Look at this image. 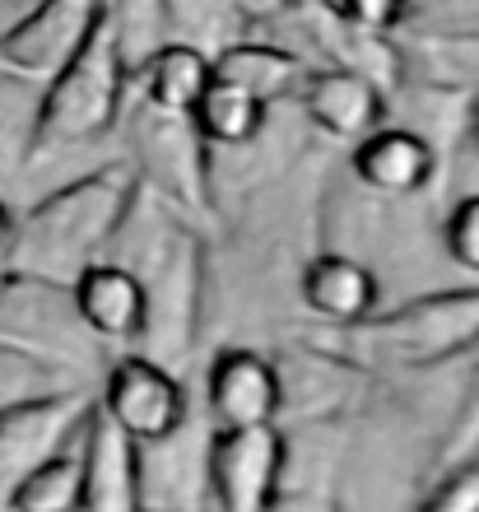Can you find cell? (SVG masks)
Returning <instances> with one entry per match:
<instances>
[{
	"label": "cell",
	"instance_id": "obj_1",
	"mask_svg": "<svg viewBox=\"0 0 479 512\" xmlns=\"http://www.w3.org/2000/svg\"><path fill=\"white\" fill-rule=\"evenodd\" d=\"M173 210L177 205H168L140 182L131 210H126L117 238L107 243L103 256V261H121V266H131L140 275L149 303V359H159L168 368L182 364L191 345H196L200 294H205V243Z\"/></svg>",
	"mask_w": 479,
	"mask_h": 512
},
{
	"label": "cell",
	"instance_id": "obj_2",
	"mask_svg": "<svg viewBox=\"0 0 479 512\" xmlns=\"http://www.w3.org/2000/svg\"><path fill=\"white\" fill-rule=\"evenodd\" d=\"M135 191L140 177L131 163H103L94 173L47 191L24 215H14V229L0 247V266L70 284L84 266L107 256V243L117 238Z\"/></svg>",
	"mask_w": 479,
	"mask_h": 512
},
{
	"label": "cell",
	"instance_id": "obj_3",
	"mask_svg": "<svg viewBox=\"0 0 479 512\" xmlns=\"http://www.w3.org/2000/svg\"><path fill=\"white\" fill-rule=\"evenodd\" d=\"M126 89H131V70L121 61L112 14H107L103 0L84 42L70 52V61L56 70L52 80H42V94L33 98L24 168L28 163L61 159V154H75V149L103 140L121 122Z\"/></svg>",
	"mask_w": 479,
	"mask_h": 512
},
{
	"label": "cell",
	"instance_id": "obj_4",
	"mask_svg": "<svg viewBox=\"0 0 479 512\" xmlns=\"http://www.w3.org/2000/svg\"><path fill=\"white\" fill-rule=\"evenodd\" d=\"M363 331L405 364H442L479 340V289H447V294L410 298L405 308L373 312Z\"/></svg>",
	"mask_w": 479,
	"mask_h": 512
},
{
	"label": "cell",
	"instance_id": "obj_5",
	"mask_svg": "<svg viewBox=\"0 0 479 512\" xmlns=\"http://www.w3.org/2000/svg\"><path fill=\"white\" fill-rule=\"evenodd\" d=\"M98 415L126 438V443H159L173 429L187 424V387L168 364L149 359V354H126L107 368L103 396H98Z\"/></svg>",
	"mask_w": 479,
	"mask_h": 512
},
{
	"label": "cell",
	"instance_id": "obj_6",
	"mask_svg": "<svg viewBox=\"0 0 479 512\" xmlns=\"http://www.w3.org/2000/svg\"><path fill=\"white\" fill-rule=\"evenodd\" d=\"M80 336H89V331L75 317L70 284L0 266V340H14L24 350H38L47 359H56V364L75 368L84 350Z\"/></svg>",
	"mask_w": 479,
	"mask_h": 512
},
{
	"label": "cell",
	"instance_id": "obj_7",
	"mask_svg": "<svg viewBox=\"0 0 479 512\" xmlns=\"http://www.w3.org/2000/svg\"><path fill=\"white\" fill-rule=\"evenodd\" d=\"M89 415H94V391L84 382L66 391H47V396L0 405V508L10 499V489L38 461L61 452L89 424Z\"/></svg>",
	"mask_w": 479,
	"mask_h": 512
},
{
	"label": "cell",
	"instance_id": "obj_8",
	"mask_svg": "<svg viewBox=\"0 0 479 512\" xmlns=\"http://www.w3.org/2000/svg\"><path fill=\"white\" fill-rule=\"evenodd\" d=\"M131 145H135V163H131L135 177L154 196H163L177 210H200L205 205L210 149L200 145V135L191 131L187 117H163V112L140 103L131 126Z\"/></svg>",
	"mask_w": 479,
	"mask_h": 512
},
{
	"label": "cell",
	"instance_id": "obj_9",
	"mask_svg": "<svg viewBox=\"0 0 479 512\" xmlns=\"http://www.w3.org/2000/svg\"><path fill=\"white\" fill-rule=\"evenodd\" d=\"M210 424L187 415L159 443L135 447V485H140V512H200L210 494Z\"/></svg>",
	"mask_w": 479,
	"mask_h": 512
},
{
	"label": "cell",
	"instance_id": "obj_10",
	"mask_svg": "<svg viewBox=\"0 0 479 512\" xmlns=\"http://www.w3.org/2000/svg\"><path fill=\"white\" fill-rule=\"evenodd\" d=\"M103 0H33L0 33V75L14 80H52L84 42Z\"/></svg>",
	"mask_w": 479,
	"mask_h": 512
},
{
	"label": "cell",
	"instance_id": "obj_11",
	"mask_svg": "<svg viewBox=\"0 0 479 512\" xmlns=\"http://www.w3.org/2000/svg\"><path fill=\"white\" fill-rule=\"evenodd\" d=\"M284 410V373L266 354L228 345L214 354L205 378V415L210 429H270Z\"/></svg>",
	"mask_w": 479,
	"mask_h": 512
},
{
	"label": "cell",
	"instance_id": "obj_12",
	"mask_svg": "<svg viewBox=\"0 0 479 512\" xmlns=\"http://www.w3.org/2000/svg\"><path fill=\"white\" fill-rule=\"evenodd\" d=\"M280 485V424L210 433V499L219 512H266Z\"/></svg>",
	"mask_w": 479,
	"mask_h": 512
},
{
	"label": "cell",
	"instance_id": "obj_13",
	"mask_svg": "<svg viewBox=\"0 0 479 512\" xmlns=\"http://www.w3.org/2000/svg\"><path fill=\"white\" fill-rule=\"evenodd\" d=\"M70 303H75L80 326L98 345H135V340H145V322H149L145 284L121 261L84 266L70 280Z\"/></svg>",
	"mask_w": 479,
	"mask_h": 512
},
{
	"label": "cell",
	"instance_id": "obj_14",
	"mask_svg": "<svg viewBox=\"0 0 479 512\" xmlns=\"http://www.w3.org/2000/svg\"><path fill=\"white\" fill-rule=\"evenodd\" d=\"M298 98H303V112L312 117V126L326 131L331 140H345V145H359L363 135L386 126V94L359 66L307 70Z\"/></svg>",
	"mask_w": 479,
	"mask_h": 512
},
{
	"label": "cell",
	"instance_id": "obj_15",
	"mask_svg": "<svg viewBox=\"0 0 479 512\" xmlns=\"http://www.w3.org/2000/svg\"><path fill=\"white\" fill-rule=\"evenodd\" d=\"M438 159L414 126H377L354 145V177L377 196H419L438 177Z\"/></svg>",
	"mask_w": 479,
	"mask_h": 512
},
{
	"label": "cell",
	"instance_id": "obj_16",
	"mask_svg": "<svg viewBox=\"0 0 479 512\" xmlns=\"http://www.w3.org/2000/svg\"><path fill=\"white\" fill-rule=\"evenodd\" d=\"M303 303L312 317L331 326H363L377 312V275L363 266L359 256L345 252H321L312 266L303 270Z\"/></svg>",
	"mask_w": 479,
	"mask_h": 512
},
{
	"label": "cell",
	"instance_id": "obj_17",
	"mask_svg": "<svg viewBox=\"0 0 479 512\" xmlns=\"http://www.w3.org/2000/svg\"><path fill=\"white\" fill-rule=\"evenodd\" d=\"M210 70H214V80H224V84H233V89H242V94L261 98L266 108L289 94H298L307 80L303 56L280 47V42H261V38L224 42V47L210 56Z\"/></svg>",
	"mask_w": 479,
	"mask_h": 512
},
{
	"label": "cell",
	"instance_id": "obj_18",
	"mask_svg": "<svg viewBox=\"0 0 479 512\" xmlns=\"http://www.w3.org/2000/svg\"><path fill=\"white\" fill-rule=\"evenodd\" d=\"M80 512H140L135 443H126L103 415L84 424V508Z\"/></svg>",
	"mask_w": 479,
	"mask_h": 512
},
{
	"label": "cell",
	"instance_id": "obj_19",
	"mask_svg": "<svg viewBox=\"0 0 479 512\" xmlns=\"http://www.w3.org/2000/svg\"><path fill=\"white\" fill-rule=\"evenodd\" d=\"M210 80V52L191 47V42H163L159 52L131 75V84H140V103L163 112V117H191V108L210 89Z\"/></svg>",
	"mask_w": 479,
	"mask_h": 512
},
{
	"label": "cell",
	"instance_id": "obj_20",
	"mask_svg": "<svg viewBox=\"0 0 479 512\" xmlns=\"http://www.w3.org/2000/svg\"><path fill=\"white\" fill-rule=\"evenodd\" d=\"M84 508V429L61 452L38 461L10 489L0 512H80Z\"/></svg>",
	"mask_w": 479,
	"mask_h": 512
},
{
	"label": "cell",
	"instance_id": "obj_21",
	"mask_svg": "<svg viewBox=\"0 0 479 512\" xmlns=\"http://www.w3.org/2000/svg\"><path fill=\"white\" fill-rule=\"evenodd\" d=\"M266 103L252 94H242L224 80H210V89L200 94V103L191 108V131L200 135L205 149H247L256 135L266 131Z\"/></svg>",
	"mask_w": 479,
	"mask_h": 512
},
{
	"label": "cell",
	"instance_id": "obj_22",
	"mask_svg": "<svg viewBox=\"0 0 479 512\" xmlns=\"http://www.w3.org/2000/svg\"><path fill=\"white\" fill-rule=\"evenodd\" d=\"M80 387L75 382V368L56 364L38 350H24L14 340H0V405L28 401V396H47V391H66Z\"/></svg>",
	"mask_w": 479,
	"mask_h": 512
},
{
	"label": "cell",
	"instance_id": "obj_23",
	"mask_svg": "<svg viewBox=\"0 0 479 512\" xmlns=\"http://www.w3.org/2000/svg\"><path fill=\"white\" fill-rule=\"evenodd\" d=\"M107 14H112V33H117L121 61L131 75L163 42H173L168 38V0H107Z\"/></svg>",
	"mask_w": 479,
	"mask_h": 512
},
{
	"label": "cell",
	"instance_id": "obj_24",
	"mask_svg": "<svg viewBox=\"0 0 479 512\" xmlns=\"http://www.w3.org/2000/svg\"><path fill=\"white\" fill-rule=\"evenodd\" d=\"M405 24L419 38L479 42V0H419V5L405 10Z\"/></svg>",
	"mask_w": 479,
	"mask_h": 512
},
{
	"label": "cell",
	"instance_id": "obj_25",
	"mask_svg": "<svg viewBox=\"0 0 479 512\" xmlns=\"http://www.w3.org/2000/svg\"><path fill=\"white\" fill-rule=\"evenodd\" d=\"M442 243L456 266H466L470 275H479V196L452 205V215L442 224Z\"/></svg>",
	"mask_w": 479,
	"mask_h": 512
},
{
	"label": "cell",
	"instance_id": "obj_26",
	"mask_svg": "<svg viewBox=\"0 0 479 512\" xmlns=\"http://www.w3.org/2000/svg\"><path fill=\"white\" fill-rule=\"evenodd\" d=\"M424 512H479V461H461L452 471H442Z\"/></svg>",
	"mask_w": 479,
	"mask_h": 512
},
{
	"label": "cell",
	"instance_id": "obj_27",
	"mask_svg": "<svg viewBox=\"0 0 479 512\" xmlns=\"http://www.w3.org/2000/svg\"><path fill=\"white\" fill-rule=\"evenodd\" d=\"M335 10L345 14V24L354 33H391V28L405 24V10H410V0H335Z\"/></svg>",
	"mask_w": 479,
	"mask_h": 512
},
{
	"label": "cell",
	"instance_id": "obj_28",
	"mask_svg": "<svg viewBox=\"0 0 479 512\" xmlns=\"http://www.w3.org/2000/svg\"><path fill=\"white\" fill-rule=\"evenodd\" d=\"M266 512H335L326 489H275Z\"/></svg>",
	"mask_w": 479,
	"mask_h": 512
},
{
	"label": "cell",
	"instance_id": "obj_29",
	"mask_svg": "<svg viewBox=\"0 0 479 512\" xmlns=\"http://www.w3.org/2000/svg\"><path fill=\"white\" fill-rule=\"evenodd\" d=\"M28 5H33V0H0V33H5V28H10L14 19L28 10Z\"/></svg>",
	"mask_w": 479,
	"mask_h": 512
},
{
	"label": "cell",
	"instance_id": "obj_30",
	"mask_svg": "<svg viewBox=\"0 0 479 512\" xmlns=\"http://www.w3.org/2000/svg\"><path fill=\"white\" fill-rule=\"evenodd\" d=\"M10 229H14V210H10V201H5V191H0V247H5Z\"/></svg>",
	"mask_w": 479,
	"mask_h": 512
},
{
	"label": "cell",
	"instance_id": "obj_31",
	"mask_svg": "<svg viewBox=\"0 0 479 512\" xmlns=\"http://www.w3.org/2000/svg\"><path fill=\"white\" fill-rule=\"evenodd\" d=\"M466 140H470V149H475V159H479V103L470 108V126H466Z\"/></svg>",
	"mask_w": 479,
	"mask_h": 512
},
{
	"label": "cell",
	"instance_id": "obj_32",
	"mask_svg": "<svg viewBox=\"0 0 479 512\" xmlns=\"http://www.w3.org/2000/svg\"><path fill=\"white\" fill-rule=\"evenodd\" d=\"M256 10H284V5H289V0H252Z\"/></svg>",
	"mask_w": 479,
	"mask_h": 512
}]
</instances>
